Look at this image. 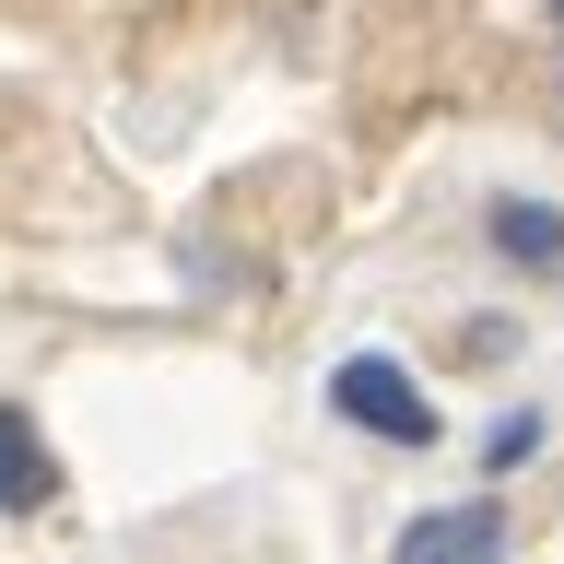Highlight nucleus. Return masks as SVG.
Returning a JSON list of instances; mask_svg holds the SVG:
<instances>
[{
  "instance_id": "4",
  "label": "nucleus",
  "mask_w": 564,
  "mask_h": 564,
  "mask_svg": "<svg viewBox=\"0 0 564 564\" xmlns=\"http://www.w3.org/2000/svg\"><path fill=\"white\" fill-rule=\"evenodd\" d=\"M482 236H494V259H518V271H564V212L553 200H494Z\"/></svg>"
},
{
  "instance_id": "1",
  "label": "nucleus",
  "mask_w": 564,
  "mask_h": 564,
  "mask_svg": "<svg viewBox=\"0 0 564 564\" xmlns=\"http://www.w3.org/2000/svg\"><path fill=\"white\" fill-rule=\"evenodd\" d=\"M329 412L352 435H388V447H435V400H423L412 365H388V352H341L329 365Z\"/></svg>"
},
{
  "instance_id": "2",
  "label": "nucleus",
  "mask_w": 564,
  "mask_h": 564,
  "mask_svg": "<svg viewBox=\"0 0 564 564\" xmlns=\"http://www.w3.org/2000/svg\"><path fill=\"white\" fill-rule=\"evenodd\" d=\"M388 564H506V506H494V494H470V506H423Z\"/></svg>"
},
{
  "instance_id": "5",
  "label": "nucleus",
  "mask_w": 564,
  "mask_h": 564,
  "mask_svg": "<svg viewBox=\"0 0 564 564\" xmlns=\"http://www.w3.org/2000/svg\"><path fill=\"white\" fill-rule=\"evenodd\" d=\"M518 458H541V412H506L482 435V470H518Z\"/></svg>"
},
{
  "instance_id": "3",
  "label": "nucleus",
  "mask_w": 564,
  "mask_h": 564,
  "mask_svg": "<svg viewBox=\"0 0 564 564\" xmlns=\"http://www.w3.org/2000/svg\"><path fill=\"white\" fill-rule=\"evenodd\" d=\"M35 506H59V447L35 435L24 400H0V518H35Z\"/></svg>"
},
{
  "instance_id": "6",
  "label": "nucleus",
  "mask_w": 564,
  "mask_h": 564,
  "mask_svg": "<svg viewBox=\"0 0 564 564\" xmlns=\"http://www.w3.org/2000/svg\"><path fill=\"white\" fill-rule=\"evenodd\" d=\"M541 12H553V24H564V0H541Z\"/></svg>"
}]
</instances>
